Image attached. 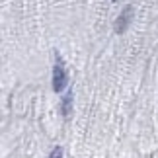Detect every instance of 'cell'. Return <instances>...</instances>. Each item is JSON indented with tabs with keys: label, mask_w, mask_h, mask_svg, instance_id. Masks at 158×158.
I'll list each match as a JSON object with an SVG mask.
<instances>
[{
	"label": "cell",
	"mask_w": 158,
	"mask_h": 158,
	"mask_svg": "<svg viewBox=\"0 0 158 158\" xmlns=\"http://www.w3.org/2000/svg\"><path fill=\"white\" fill-rule=\"evenodd\" d=\"M53 90L55 92H63L64 86H66V82H69V74H66V70H64V66L63 63H60V59L57 60V64H55V69H53Z\"/></svg>",
	"instance_id": "cell-1"
},
{
	"label": "cell",
	"mask_w": 158,
	"mask_h": 158,
	"mask_svg": "<svg viewBox=\"0 0 158 158\" xmlns=\"http://www.w3.org/2000/svg\"><path fill=\"white\" fill-rule=\"evenodd\" d=\"M133 16H135V12H133V6H127V8L119 14L117 22H115V31L119 35L127 31V27H129V23L133 22Z\"/></svg>",
	"instance_id": "cell-2"
},
{
	"label": "cell",
	"mask_w": 158,
	"mask_h": 158,
	"mask_svg": "<svg viewBox=\"0 0 158 158\" xmlns=\"http://www.w3.org/2000/svg\"><path fill=\"white\" fill-rule=\"evenodd\" d=\"M63 107H60V111H63V115H69L70 109H72V94H66L63 98V104H60Z\"/></svg>",
	"instance_id": "cell-3"
},
{
	"label": "cell",
	"mask_w": 158,
	"mask_h": 158,
	"mask_svg": "<svg viewBox=\"0 0 158 158\" xmlns=\"http://www.w3.org/2000/svg\"><path fill=\"white\" fill-rule=\"evenodd\" d=\"M49 158H63V148H60V147H55L53 152L49 154Z\"/></svg>",
	"instance_id": "cell-4"
},
{
	"label": "cell",
	"mask_w": 158,
	"mask_h": 158,
	"mask_svg": "<svg viewBox=\"0 0 158 158\" xmlns=\"http://www.w3.org/2000/svg\"><path fill=\"white\" fill-rule=\"evenodd\" d=\"M113 2H117V0H113Z\"/></svg>",
	"instance_id": "cell-5"
}]
</instances>
